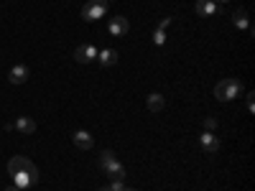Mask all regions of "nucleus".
I'll return each mask as SVG.
<instances>
[{"label": "nucleus", "instance_id": "f257e3e1", "mask_svg": "<svg viewBox=\"0 0 255 191\" xmlns=\"http://www.w3.org/2000/svg\"><path fill=\"white\" fill-rule=\"evenodd\" d=\"M240 95H243V82L235 79V77H227V79L217 82V87H215V97L222 99V102H230Z\"/></svg>", "mask_w": 255, "mask_h": 191}, {"label": "nucleus", "instance_id": "f03ea898", "mask_svg": "<svg viewBox=\"0 0 255 191\" xmlns=\"http://www.w3.org/2000/svg\"><path fill=\"white\" fill-rule=\"evenodd\" d=\"M108 13V0H87L82 5V18L84 20H100Z\"/></svg>", "mask_w": 255, "mask_h": 191}, {"label": "nucleus", "instance_id": "7ed1b4c3", "mask_svg": "<svg viewBox=\"0 0 255 191\" xmlns=\"http://www.w3.org/2000/svg\"><path fill=\"white\" fill-rule=\"evenodd\" d=\"M20 171H38V168L31 163V158H26V156H13L10 161H8V174L13 176V174H20Z\"/></svg>", "mask_w": 255, "mask_h": 191}, {"label": "nucleus", "instance_id": "20e7f679", "mask_svg": "<svg viewBox=\"0 0 255 191\" xmlns=\"http://www.w3.org/2000/svg\"><path fill=\"white\" fill-rule=\"evenodd\" d=\"M13 186L18 189H28V186H36L38 181V171H20V174H13Z\"/></svg>", "mask_w": 255, "mask_h": 191}, {"label": "nucleus", "instance_id": "39448f33", "mask_svg": "<svg viewBox=\"0 0 255 191\" xmlns=\"http://www.w3.org/2000/svg\"><path fill=\"white\" fill-rule=\"evenodd\" d=\"M199 145H202V151H204V153L212 156V153H217V151H220V138H217L215 133H207V130H204V133L199 135Z\"/></svg>", "mask_w": 255, "mask_h": 191}, {"label": "nucleus", "instance_id": "423d86ee", "mask_svg": "<svg viewBox=\"0 0 255 191\" xmlns=\"http://www.w3.org/2000/svg\"><path fill=\"white\" fill-rule=\"evenodd\" d=\"M74 59H77L79 64H90L92 59H97V46H92V44H79L77 51H74Z\"/></svg>", "mask_w": 255, "mask_h": 191}, {"label": "nucleus", "instance_id": "0eeeda50", "mask_svg": "<svg viewBox=\"0 0 255 191\" xmlns=\"http://www.w3.org/2000/svg\"><path fill=\"white\" fill-rule=\"evenodd\" d=\"M128 28H130V23H128V18H123V15H113L110 23H108L110 36H125Z\"/></svg>", "mask_w": 255, "mask_h": 191}, {"label": "nucleus", "instance_id": "6e6552de", "mask_svg": "<svg viewBox=\"0 0 255 191\" xmlns=\"http://www.w3.org/2000/svg\"><path fill=\"white\" fill-rule=\"evenodd\" d=\"M102 168V171H105V176H108V179H125V168L118 163V158H113V161H108V163H105V166H100Z\"/></svg>", "mask_w": 255, "mask_h": 191}, {"label": "nucleus", "instance_id": "1a4fd4ad", "mask_svg": "<svg viewBox=\"0 0 255 191\" xmlns=\"http://www.w3.org/2000/svg\"><path fill=\"white\" fill-rule=\"evenodd\" d=\"M74 145L79 148V151H92V145H95V140H92V135L87 133V130H74Z\"/></svg>", "mask_w": 255, "mask_h": 191}, {"label": "nucleus", "instance_id": "9d476101", "mask_svg": "<svg viewBox=\"0 0 255 191\" xmlns=\"http://www.w3.org/2000/svg\"><path fill=\"white\" fill-rule=\"evenodd\" d=\"M197 13L199 15H217V13H222V5H217L215 0H197Z\"/></svg>", "mask_w": 255, "mask_h": 191}, {"label": "nucleus", "instance_id": "9b49d317", "mask_svg": "<svg viewBox=\"0 0 255 191\" xmlns=\"http://www.w3.org/2000/svg\"><path fill=\"white\" fill-rule=\"evenodd\" d=\"M13 127H15L18 133H23V135H31V133H36V120L33 117H26V115L23 117H15V125Z\"/></svg>", "mask_w": 255, "mask_h": 191}, {"label": "nucleus", "instance_id": "f8f14e48", "mask_svg": "<svg viewBox=\"0 0 255 191\" xmlns=\"http://www.w3.org/2000/svg\"><path fill=\"white\" fill-rule=\"evenodd\" d=\"M28 74H31L28 67H23V64H15V67L10 69V77H8V79H10V84H23V82L28 79Z\"/></svg>", "mask_w": 255, "mask_h": 191}, {"label": "nucleus", "instance_id": "ddd939ff", "mask_svg": "<svg viewBox=\"0 0 255 191\" xmlns=\"http://www.w3.org/2000/svg\"><path fill=\"white\" fill-rule=\"evenodd\" d=\"M97 61L102 67H113V64H118V51L115 49H102V51H97Z\"/></svg>", "mask_w": 255, "mask_h": 191}, {"label": "nucleus", "instance_id": "4468645a", "mask_svg": "<svg viewBox=\"0 0 255 191\" xmlns=\"http://www.w3.org/2000/svg\"><path fill=\"white\" fill-rule=\"evenodd\" d=\"M145 104H148V110L151 112H161L163 107H166V99H163V95H148V99H145Z\"/></svg>", "mask_w": 255, "mask_h": 191}, {"label": "nucleus", "instance_id": "2eb2a0df", "mask_svg": "<svg viewBox=\"0 0 255 191\" xmlns=\"http://www.w3.org/2000/svg\"><path fill=\"white\" fill-rule=\"evenodd\" d=\"M232 23H235V28H240V31H248L250 28L248 10H235V13H232Z\"/></svg>", "mask_w": 255, "mask_h": 191}, {"label": "nucleus", "instance_id": "dca6fc26", "mask_svg": "<svg viewBox=\"0 0 255 191\" xmlns=\"http://www.w3.org/2000/svg\"><path fill=\"white\" fill-rule=\"evenodd\" d=\"M153 44H156V46H163V44H166V31H163V28H156V31H153Z\"/></svg>", "mask_w": 255, "mask_h": 191}, {"label": "nucleus", "instance_id": "f3484780", "mask_svg": "<svg viewBox=\"0 0 255 191\" xmlns=\"http://www.w3.org/2000/svg\"><path fill=\"white\" fill-rule=\"evenodd\" d=\"M215 127H217V120H215V117H207V120H204V130H207V133H215Z\"/></svg>", "mask_w": 255, "mask_h": 191}, {"label": "nucleus", "instance_id": "a211bd4d", "mask_svg": "<svg viewBox=\"0 0 255 191\" xmlns=\"http://www.w3.org/2000/svg\"><path fill=\"white\" fill-rule=\"evenodd\" d=\"M248 110L253 112V92H248Z\"/></svg>", "mask_w": 255, "mask_h": 191}, {"label": "nucleus", "instance_id": "6ab92c4d", "mask_svg": "<svg viewBox=\"0 0 255 191\" xmlns=\"http://www.w3.org/2000/svg\"><path fill=\"white\" fill-rule=\"evenodd\" d=\"M5 191H23V189H18V186H8Z\"/></svg>", "mask_w": 255, "mask_h": 191}, {"label": "nucleus", "instance_id": "aec40b11", "mask_svg": "<svg viewBox=\"0 0 255 191\" xmlns=\"http://www.w3.org/2000/svg\"><path fill=\"white\" fill-rule=\"evenodd\" d=\"M100 191H113V186H110V184H108V186H102V189H100Z\"/></svg>", "mask_w": 255, "mask_h": 191}, {"label": "nucleus", "instance_id": "412c9836", "mask_svg": "<svg viewBox=\"0 0 255 191\" xmlns=\"http://www.w3.org/2000/svg\"><path fill=\"white\" fill-rule=\"evenodd\" d=\"M120 191H135V189H128V186H123V189H120Z\"/></svg>", "mask_w": 255, "mask_h": 191}, {"label": "nucleus", "instance_id": "4be33fe9", "mask_svg": "<svg viewBox=\"0 0 255 191\" xmlns=\"http://www.w3.org/2000/svg\"><path fill=\"white\" fill-rule=\"evenodd\" d=\"M215 3H217V5H222V3H227V0H215Z\"/></svg>", "mask_w": 255, "mask_h": 191}, {"label": "nucleus", "instance_id": "5701e85b", "mask_svg": "<svg viewBox=\"0 0 255 191\" xmlns=\"http://www.w3.org/2000/svg\"><path fill=\"white\" fill-rule=\"evenodd\" d=\"M108 3H113V0H108Z\"/></svg>", "mask_w": 255, "mask_h": 191}]
</instances>
